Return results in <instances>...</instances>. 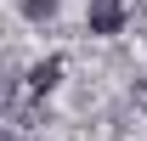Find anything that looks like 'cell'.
Listing matches in <instances>:
<instances>
[{
    "label": "cell",
    "instance_id": "cell-2",
    "mask_svg": "<svg viewBox=\"0 0 147 141\" xmlns=\"http://www.w3.org/2000/svg\"><path fill=\"white\" fill-rule=\"evenodd\" d=\"M57 85H62V56H45V62L28 68V90H34V96H51Z\"/></svg>",
    "mask_w": 147,
    "mask_h": 141
},
{
    "label": "cell",
    "instance_id": "cell-1",
    "mask_svg": "<svg viewBox=\"0 0 147 141\" xmlns=\"http://www.w3.org/2000/svg\"><path fill=\"white\" fill-rule=\"evenodd\" d=\"M125 0H91V11H85V28H91V34H125Z\"/></svg>",
    "mask_w": 147,
    "mask_h": 141
},
{
    "label": "cell",
    "instance_id": "cell-4",
    "mask_svg": "<svg viewBox=\"0 0 147 141\" xmlns=\"http://www.w3.org/2000/svg\"><path fill=\"white\" fill-rule=\"evenodd\" d=\"M130 102H136V107H142V113H147V79H142V85H136V90H130Z\"/></svg>",
    "mask_w": 147,
    "mask_h": 141
},
{
    "label": "cell",
    "instance_id": "cell-3",
    "mask_svg": "<svg viewBox=\"0 0 147 141\" xmlns=\"http://www.w3.org/2000/svg\"><path fill=\"white\" fill-rule=\"evenodd\" d=\"M57 6H62V0H23V17H28V23H45Z\"/></svg>",
    "mask_w": 147,
    "mask_h": 141
}]
</instances>
